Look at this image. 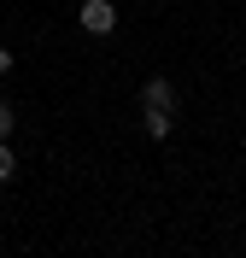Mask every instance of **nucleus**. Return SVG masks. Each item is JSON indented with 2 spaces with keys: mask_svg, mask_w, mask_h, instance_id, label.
I'll return each mask as SVG.
<instances>
[{
  "mask_svg": "<svg viewBox=\"0 0 246 258\" xmlns=\"http://www.w3.org/2000/svg\"><path fill=\"white\" fill-rule=\"evenodd\" d=\"M76 24L88 35H112L117 30V6H112V0H82V6H76Z\"/></svg>",
  "mask_w": 246,
  "mask_h": 258,
  "instance_id": "nucleus-1",
  "label": "nucleus"
},
{
  "mask_svg": "<svg viewBox=\"0 0 246 258\" xmlns=\"http://www.w3.org/2000/svg\"><path fill=\"white\" fill-rule=\"evenodd\" d=\"M141 106H158V112H176V88H170V77H147V88H141Z\"/></svg>",
  "mask_w": 246,
  "mask_h": 258,
  "instance_id": "nucleus-2",
  "label": "nucleus"
},
{
  "mask_svg": "<svg viewBox=\"0 0 246 258\" xmlns=\"http://www.w3.org/2000/svg\"><path fill=\"white\" fill-rule=\"evenodd\" d=\"M6 71H12V53H6V47H0V77H6Z\"/></svg>",
  "mask_w": 246,
  "mask_h": 258,
  "instance_id": "nucleus-6",
  "label": "nucleus"
},
{
  "mask_svg": "<svg viewBox=\"0 0 246 258\" xmlns=\"http://www.w3.org/2000/svg\"><path fill=\"white\" fill-rule=\"evenodd\" d=\"M12 123H18V112H12V100H0V141L12 135Z\"/></svg>",
  "mask_w": 246,
  "mask_h": 258,
  "instance_id": "nucleus-5",
  "label": "nucleus"
},
{
  "mask_svg": "<svg viewBox=\"0 0 246 258\" xmlns=\"http://www.w3.org/2000/svg\"><path fill=\"white\" fill-rule=\"evenodd\" d=\"M141 123H147V135H152V141H170V129H176V112H158V106H147V112H141Z\"/></svg>",
  "mask_w": 246,
  "mask_h": 258,
  "instance_id": "nucleus-3",
  "label": "nucleus"
},
{
  "mask_svg": "<svg viewBox=\"0 0 246 258\" xmlns=\"http://www.w3.org/2000/svg\"><path fill=\"white\" fill-rule=\"evenodd\" d=\"M12 176H18V153L0 141V182H12Z\"/></svg>",
  "mask_w": 246,
  "mask_h": 258,
  "instance_id": "nucleus-4",
  "label": "nucleus"
}]
</instances>
